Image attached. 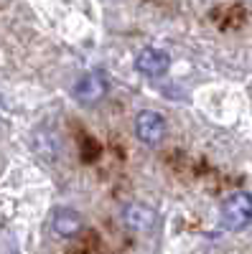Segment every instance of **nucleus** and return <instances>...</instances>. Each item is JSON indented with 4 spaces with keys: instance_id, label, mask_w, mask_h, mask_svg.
I'll return each mask as SVG.
<instances>
[{
    "instance_id": "obj_1",
    "label": "nucleus",
    "mask_w": 252,
    "mask_h": 254,
    "mask_svg": "<svg viewBox=\"0 0 252 254\" xmlns=\"http://www.w3.org/2000/svg\"><path fill=\"white\" fill-rule=\"evenodd\" d=\"M252 224V193L240 190L222 203V226L227 231H242Z\"/></svg>"
},
{
    "instance_id": "obj_2",
    "label": "nucleus",
    "mask_w": 252,
    "mask_h": 254,
    "mask_svg": "<svg viewBox=\"0 0 252 254\" xmlns=\"http://www.w3.org/2000/svg\"><path fill=\"white\" fill-rule=\"evenodd\" d=\"M104 97H107V79L99 71H87L74 87V99L84 107H94Z\"/></svg>"
},
{
    "instance_id": "obj_3",
    "label": "nucleus",
    "mask_w": 252,
    "mask_h": 254,
    "mask_svg": "<svg viewBox=\"0 0 252 254\" xmlns=\"http://www.w3.org/2000/svg\"><path fill=\"white\" fill-rule=\"evenodd\" d=\"M135 135L145 145H158L166 137V120L156 110H143L135 117Z\"/></svg>"
},
{
    "instance_id": "obj_4",
    "label": "nucleus",
    "mask_w": 252,
    "mask_h": 254,
    "mask_svg": "<svg viewBox=\"0 0 252 254\" xmlns=\"http://www.w3.org/2000/svg\"><path fill=\"white\" fill-rule=\"evenodd\" d=\"M168 66H171V59H168V54L166 51H161V49H153V46H148V49H143L138 56H135V69L143 74V76H163L166 71H168Z\"/></svg>"
},
{
    "instance_id": "obj_5",
    "label": "nucleus",
    "mask_w": 252,
    "mask_h": 254,
    "mask_svg": "<svg viewBox=\"0 0 252 254\" xmlns=\"http://www.w3.org/2000/svg\"><path fill=\"white\" fill-rule=\"evenodd\" d=\"M122 219L135 231H151V229L158 226V214L151 206H143V203L128 206V208H125V214H122Z\"/></svg>"
},
{
    "instance_id": "obj_6",
    "label": "nucleus",
    "mask_w": 252,
    "mask_h": 254,
    "mask_svg": "<svg viewBox=\"0 0 252 254\" xmlns=\"http://www.w3.org/2000/svg\"><path fill=\"white\" fill-rule=\"evenodd\" d=\"M54 231L59 237H64V239H74L79 231L84 229V221L82 216L77 214L74 208H59L56 214H54V221H51Z\"/></svg>"
}]
</instances>
